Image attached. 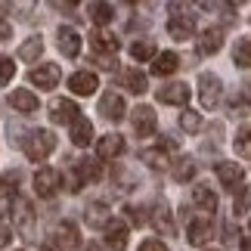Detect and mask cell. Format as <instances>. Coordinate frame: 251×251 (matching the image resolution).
Returning <instances> with one entry per match:
<instances>
[{
    "label": "cell",
    "mask_w": 251,
    "mask_h": 251,
    "mask_svg": "<svg viewBox=\"0 0 251 251\" xmlns=\"http://www.w3.org/2000/svg\"><path fill=\"white\" fill-rule=\"evenodd\" d=\"M152 224H155L158 229H165V236H174V224H171V211L165 201H158L155 211H152Z\"/></svg>",
    "instance_id": "cell-22"
},
{
    "label": "cell",
    "mask_w": 251,
    "mask_h": 251,
    "mask_svg": "<svg viewBox=\"0 0 251 251\" xmlns=\"http://www.w3.org/2000/svg\"><path fill=\"white\" fill-rule=\"evenodd\" d=\"M69 87H72V93H78V96H90V93H96L100 81H96L93 72H75L69 78Z\"/></svg>",
    "instance_id": "cell-9"
},
{
    "label": "cell",
    "mask_w": 251,
    "mask_h": 251,
    "mask_svg": "<svg viewBox=\"0 0 251 251\" xmlns=\"http://www.w3.org/2000/svg\"><path fill=\"white\" fill-rule=\"evenodd\" d=\"M127 3H137V0H127Z\"/></svg>",
    "instance_id": "cell-45"
},
{
    "label": "cell",
    "mask_w": 251,
    "mask_h": 251,
    "mask_svg": "<svg viewBox=\"0 0 251 251\" xmlns=\"http://www.w3.org/2000/svg\"><path fill=\"white\" fill-rule=\"evenodd\" d=\"M100 112L105 115V118H112V121H121L127 109H124V100H121V96L109 90V93H102V100H100Z\"/></svg>",
    "instance_id": "cell-10"
},
{
    "label": "cell",
    "mask_w": 251,
    "mask_h": 251,
    "mask_svg": "<svg viewBox=\"0 0 251 251\" xmlns=\"http://www.w3.org/2000/svg\"><path fill=\"white\" fill-rule=\"evenodd\" d=\"M121 149H124V140L118 133H109V137L100 140V158H115V155H121Z\"/></svg>",
    "instance_id": "cell-20"
},
{
    "label": "cell",
    "mask_w": 251,
    "mask_h": 251,
    "mask_svg": "<svg viewBox=\"0 0 251 251\" xmlns=\"http://www.w3.org/2000/svg\"><path fill=\"white\" fill-rule=\"evenodd\" d=\"M105 242H109V248H115V251H124L127 248V224L118 220V217L105 220Z\"/></svg>",
    "instance_id": "cell-6"
},
{
    "label": "cell",
    "mask_w": 251,
    "mask_h": 251,
    "mask_svg": "<svg viewBox=\"0 0 251 251\" xmlns=\"http://www.w3.org/2000/svg\"><path fill=\"white\" fill-rule=\"evenodd\" d=\"M233 62L239 65V69H248V65H251V41H248V37H239V41H236Z\"/></svg>",
    "instance_id": "cell-24"
},
{
    "label": "cell",
    "mask_w": 251,
    "mask_h": 251,
    "mask_svg": "<svg viewBox=\"0 0 251 251\" xmlns=\"http://www.w3.org/2000/svg\"><path fill=\"white\" fill-rule=\"evenodd\" d=\"M59 50H62V56H69V59H75V56L81 53V34L75 31V28H59Z\"/></svg>",
    "instance_id": "cell-12"
},
{
    "label": "cell",
    "mask_w": 251,
    "mask_h": 251,
    "mask_svg": "<svg viewBox=\"0 0 251 251\" xmlns=\"http://www.w3.org/2000/svg\"><path fill=\"white\" fill-rule=\"evenodd\" d=\"M199 87H201V105L205 109H214V105L220 102V93H224V84H220L217 75H201L199 78Z\"/></svg>",
    "instance_id": "cell-5"
},
{
    "label": "cell",
    "mask_w": 251,
    "mask_h": 251,
    "mask_svg": "<svg viewBox=\"0 0 251 251\" xmlns=\"http://www.w3.org/2000/svg\"><path fill=\"white\" fill-rule=\"evenodd\" d=\"M155 124H158V118L149 105H140V109L133 112V130H137V137H152V133H155Z\"/></svg>",
    "instance_id": "cell-7"
},
{
    "label": "cell",
    "mask_w": 251,
    "mask_h": 251,
    "mask_svg": "<svg viewBox=\"0 0 251 251\" xmlns=\"http://www.w3.org/2000/svg\"><path fill=\"white\" fill-rule=\"evenodd\" d=\"M158 100L165 105H186L189 102V87L186 84H165V87H158Z\"/></svg>",
    "instance_id": "cell-8"
},
{
    "label": "cell",
    "mask_w": 251,
    "mask_h": 251,
    "mask_svg": "<svg viewBox=\"0 0 251 251\" xmlns=\"http://www.w3.org/2000/svg\"><path fill=\"white\" fill-rule=\"evenodd\" d=\"M220 47H224V31H220V28H208V31L201 34V41H199V53L201 56H214Z\"/></svg>",
    "instance_id": "cell-15"
},
{
    "label": "cell",
    "mask_w": 251,
    "mask_h": 251,
    "mask_svg": "<svg viewBox=\"0 0 251 251\" xmlns=\"http://www.w3.org/2000/svg\"><path fill=\"white\" fill-rule=\"evenodd\" d=\"M180 127L186 130V133H199V130H201V118H199L196 112H189V109H186V112L180 115Z\"/></svg>",
    "instance_id": "cell-32"
},
{
    "label": "cell",
    "mask_w": 251,
    "mask_h": 251,
    "mask_svg": "<svg viewBox=\"0 0 251 251\" xmlns=\"http://www.w3.org/2000/svg\"><path fill=\"white\" fill-rule=\"evenodd\" d=\"M41 251H56V248H53V245H44V248H41Z\"/></svg>",
    "instance_id": "cell-43"
},
{
    "label": "cell",
    "mask_w": 251,
    "mask_h": 251,
    "mask_svg": "<svg viewBox=\"0 0 251 251\" xmlns=\"http://www.w3.org/2000/svg\"><path fill=\"white\" fill-rule=\"evenodd\" d=\"M13 109L22 112V115L37 112V96L28 90V87H19V90H13Z\"/></svg>",
    "instance_id": "cell-14"
},
{
    "label": "cell",
    "mask_w": 251,
    "mask_h": 251,
    "mask_svg": "<svg viewBox=\"0 0 251 251\" xmlns=\"http://www.w3.org/2000/svg\"><path fill=\"white\" fill-rule=\"evenodd\" d=\"M224 242H226V245H236V229H233V224L224 226Z\"/></svg>",
    "instance_id": "cell-42"
},
{
    "label": "cell",
    "mask_w": 251,
    "mask_h": 251,
    "mask_svg": "<svg viewBox=\"0 0 251 251\" xmlns=\"http://www.w3.org/2000/svg\"><path fill=\"white\" fill-rule=\"evenodd\" d=\"M205 251H217V248H205Z\"/></svg>",
    "instance_id": "cell-44"
},
{
    "label": "cell",
    "mask_w": 251,
    "mask_h": 251,
    "mask_svg": "<svg viewBox=\"0 0 251 251\" xmlns=\"http://www.w3.org/2000/svg\"><path fill=\"white\" fill-rule=\"evenodd\" d=\"M69 127H72L69 133H72V143H75V146H87V143L93 140V124L87 121L84 115H78V118H75Z\"/></svg>",
    "instance_id": "cell-13"
},
{
    "label": "cell",
    "mask_w": 251,
    "mask_h": 251,
    "mask_svg": "<svg viewBox=\"0 0 251 251\" xmlns=\"http://www.w3.org/2000/svg\"><path fill=\"white\" fill-rule=\"evenodd\" d=\"M211 236V224H205V220H192L189 224V242L192 245H205Z\"/></svg>",
    "instance_id": "cell-25"
},
{
    "label": "cell",
    "mask_w": 251,
    "mask_h": 251,
    "mask_svg": "<svg viewBox=\"0 0 251 251\" xmlns=\"http://www.w3.org/2000/svg\"><path fill=\"white\" fill-rule=\"evenodd\" d=\"M127 217H130V224H143V220H146V217H143V208H127Z\"/></svg>",
    "instance_id": "cell-40"
},
{
    "label": "cell",
    "mask_w": 251,
    "mask_h": 251,
    "mask_svg": "<svg viewBox=\"0 0 251 251\" xmlns=\"http://www.w3.org/2000/svg\"><path fill=\"white\" fill-rule=\"evenodd\" d=\"M13 75H16V62L9 56H0V87H6L13 81Z\"/></svg>",
    "instance_id": "cell-34"
},
{
    "label": "cell",
    "mask_w": 251,
    "mask_h": 251,
    "mask_svg": "<svg viewBox=\"0 0 251 251\" xmlns=\"http://www.w3.org/2000/svg\"><path fill=\"white\" fill-rule=\"evenodd\" d=\"M90 44H93V50L100 53V56H115V50H118V37H112V34H105V31L90 34Z\"/></svg>",
    "instance_id": "cell-18"
},
{
    "label": "cell",
    "mask_w": 251,
    "mask_h": 251,
    "mask_svg": "<svg viewBox=\"0 0 251 251\" xmlns=\"http://www.w3.org/2000/svg\"><path fill=\"white\" fill-rule=\"evenodd\" d=\"M59 242H62V248H78V245H81V239H78V226H75L72 220H65V224L59 226Z\"/></svg>",
    "instance_id": "cell-27"
},
{
    "label": "cell",
    "mask_w": 251,
    "mask_h": 251,
    "mask_svg": "<svg viewBox=\"0 0 251 251\" xmlns=\"http://www.w3.org/2000/svg\"><path fill=\"white\" fill-rule=\"evenodd\" d=\"M100 165L96 161H90V158H84V161H78V177L81 180H87V183H93V180H100Z\"/></svg>",
    "instance_id": "cell-30"
},
{
    "label": "cell",
    "mask_w": 251,
    "mask_h": 251,
    "mask_svg": "<svg viewBox=\"0 0 251 251\" xmlns=\"http://www.w3.org/2000/svg\"><path fill=\"white\" fill-rule=\"evenodd\" d=\"M59 78H62V72H59L56 62H44V65H37V69H31V75H28V81H31L37 90H53V87L59 84Z\"/></svg>",
    "instance_id": "cell-2"
},
{
    "label": "cell",
    "mask_w": 251,
    "mask_h": 251,
    "mask_svg": "<svg viewBox=\"0 0 251 251\" xmlns=\"http://www.w3.org/2000/svg\"><path fill=\"white\" fill-rule=\"evenodd\" d=\"M9 242H13V229H9V226H3V224H0V248H6Z\"/></svg>",
    "instance_id": "cell-39"
},
{
    "label": "cell",
    "mask_w": 251,
    "mask_h": 251,
    "mask_svg": "<svg viewBox=\"0 0 251 251\" xmlns=\"http://www.w3.org/2000/svg\"><path fill=\"white\" fill-rule=\"evenodd\" d=\"M196 31V19L189 13H180V9H174L171 13V22H168V34L174 41H186V37Z\"/></svg>",
    "instance_id": "cell-4"
},
{
    "label": "cell",
    "mask_w": 251,
    "mask_h": 251,
    "mask_svg": "<svg viewBox=\"0 0 251 251\" xmlns=\"http://www.w3.org/2000/svg\"><path fill=\"white\" fill-rule=\"evenodd\" d=\"M41 53H44V41H41V37H28V41L19 47V59H22V62H37Z\"/></svg>",
    "instance_id": "cell-21"
},
{
    "label": "cell",
    "mask_w": 251,
    "mask_h": 251,
    "mask_svg": "<svg viewBox=\"0 0 251 251\" xmlns=\"http://www.w3.org/2000/svg\"><path fill=\"white\" fill-rule=\"evenodd\" d=\"M59 183H62V177H59V171H53V168H41L34 174V192L41 199H53L56 189H59Z\"/></svg>",
    "instance_id": "cell-3"
},
{
    "label": "cell",
    "mask_w": 251,
    "mask_h": 251,
    "mask_svg": "<svg viewBox=\"0 0 251 251\" xmlns=\"http://www.w3.org/2000/svg\"><path fill=\"white\" fill-rule=\"evenodd\" d=\"M192 174H196L192 158H177V165H174V180H177V183H186Z\"/></svg>",
    "instance_id": "cell-29"
},
{
    "label": "cell",
    "mask_w": 251,
    "mask_h": 251,
    "mask_svg": "<svg viewBox=\"0 0 251 251\" xmlns=\"http://www.w3.org/2000/svg\"><path fill=\"white\" fill-rule=\"evenodd\" d=\"M50 118H53L56 124H72L75 118H78V105H75L72 100H53Z\"/></svg>",
    "instance_id": "cell-11"
},
{
    "label": "cell",
    "mask_w": 251,
    "mask_h": 251,
    "mask_svg": "<svg viewBox=\"0 0 251 251\" xmlns=\"http://www.w3.org/2000/svg\"><path fill=\"white\" fill-rule=\"evenodd\" d=\"M140 251H168V245L158 242V239H146V242L140 245Z\"/></svg>",
    "instance_id": "cell-37"
},
{
    "label": "cell",
    "mask_w": 251,
    "mask_h": 251,
    "mask_svg": "<svg viewBox=\"0 0 251 251\" xmlns=\"http://www.w3.org/2000/svg\"><path fill=\"white\" fill-rule=\"evenodd\" d=\"M143 161L152 168H165L168 165V155H165V149H146L143 152Z\"/></svg>",
    "instance_id": "cell-33"
},
{
    "label": "cell",
    "mask_w": 251,
    "mask_h": 251,
    "mask_svg": "<svg viewBox=\"0 0 251 251\" xmlns=\"http://www.w3.org/2000/svg\"><path fill=\"white\" fill-rule=\"evenodd\" d=\"M217 180L224 183V186L236 189V183L242 180V168H239L236 161H220V165H217Z\"/></svg>",
    "instance_id": "cell-17"
},
{
    "label": "cell",
    "mask_w": 251,
    "mask_h": 251,
    "mask_svg": "<svg viewBox=\"0 0 251 251\" xmlns=\"http://www.w3.org/2000/svg\"><path fill=\"white\" fill-rule=\"evenodd\" d=\"M22 149H25V155L31 158V161H44L56 149V137H53L50 130H31L22 140Z\"/></svg>",
    "instance_id": "cell-1"
},
{
    "label": "cell",
    "mask_w": 251,
    "mask_h": 251,
    "mask_svg": "<svg viewBox=\"0 0 251 251\" xmlns=\"http://www.w3.org/2000/svg\"><path fill=\"white\" fill-rule=\"evenodd\" d=\"M81 0H50V6L53 9H62V13H69V9H75Z\"/></svg>",
    "instance_id": "cell-35"
},
{
    "label": "cell",
    "mask_w": 251,
    "mask_h": 251,
    "mask_svg": "<svg viewBox=\"0 0 251 251\" xmlns=\"http://www.w3.org/2000/svg\"><path fill=\"white\" fill-rule=\"evenodd\" d=\"M102 220H105V208H102V205H93V208H90V224L100 226Z\"/></svg>",
    "instance_id": "cell-38"
},
{
    "label": "cell",
    "mask_w": 251,
    "mask_h": 251,
    "mask_svg": "<svg viewBox=\"0 0 251 251\" xmlns=\"http://www.w3.org/2000/svg\"><path fill=\"white\" fill-rule=\"evenodd\" d=\"M236 143H239V152H242V158H248V127H242V130H239Z\"/></svg>",
    "instance_id": "cell-36"
},
{
    "label": "cell",
    "mask_w": 251,
    "mask_h": 251,
    "mask_svg": "<svg viewBox=\"0 0 251 251\" xmlns=\"http://www.w3.org/2000/svg\"><path fill=\"white\" fill-rule=\"evenodd\" d=\"M130 56H133L137 62H146V59H152V56H155V44H152L149 37H146V41H137V44L130 47Z\"/></svg>",
    "instance_id": "cell-28"
},
{
    "label": "cell",
    "mask_w": 251,
    "mask_h": 251,
    "mask_svg": "<svg viewBox=\"0 0 251 251\" xmlns=\"http://www.w3.org/2000/svg\"><path fill=\"white\" fill-rule=\"evenodd\" d=\"M87 13H90V19H93V22L96 25H109L112 22V6L109 3H102V0H96V3H90V9H87Z\"/></svg>",
    "instance_id": "cell-26"
},
{
    "label": "cell",
    "mask_w": 251,
    "mask_h": 251,
    "mask_svg": "<svg viewBox=\"0 0 251 251\" xmlns=\"http://www.w3.org/2000/svg\"><path fill=\"white\" fill-rule=\"evenodd\" d=\"M9 31H13V25L6 22V16H3V9H0V41L3 37H9Z\"/></svg>",
    "instance_id": "cell-41"
},
{
    "label": "cell",
    "mask_w": 251,
    "mask_h": 251,
    "mask_svg": "<svg viewBox=\"0 0 251 251\" xmlns=\"http://www.w3.org/2000/svg\"><path fill=\"white\" fill-rule=\"evenodd\" d=\"M16 224L22 226L25 233L31 229V205H28V201H22V199L16 201Z\"/></svg>",
    "instance_id": "cell-31"
},
{
    "label": "cell",
    "mask_w": 251,
    "mask_h": 251,
    "mask_svg": "<svg viewBox=\"0 0 251 251\" xmlns=\"http://www.w3.org/2000/svg\"><path fill=\"white\" fill-rule=\"evenodd\" d=\"M192 201H196L201 211H208V214H214V211H217V196L208 186H196V189H192Z\"/></svg>",
    "instance_id": "cell-19"
},
{
    "label": "cell",
    "mask_w": 251,
    "mask_h": 251,
    "mask_svg": "<svg viewBox=\"0 0 251 251\" xmlns=\"http://www.w3.org/2000/svg\"><path fill=\"white\" fill-rule=\"evenodd\" d=\"M124 84H127V90H133V93H146L149 90V81H146V75H143L140 69L124 72Z\"/></svg>",
    "instance_id": "cell-23"
},
{
    "label": "cell",
    "mask_w": 251,
    "mask_h": 251,
    "mask_svg": "<svg viewBox=\"0 0 251 251\" xmlns=\"http://www.w3.org/2000/svg\"><path fill=\"white\" fill-rule=\"evenodd\" d=\"M180 69V56L177 53H161V56H155V62H152V75H158V78H165V75H174Z\"/></svg>",
    "instance_id": "cell-16"
}]
</instances>
